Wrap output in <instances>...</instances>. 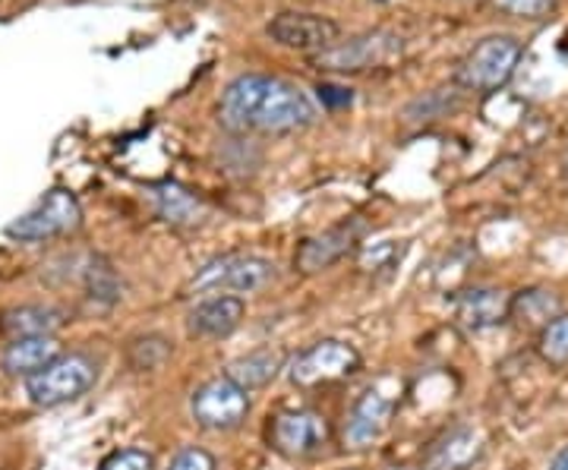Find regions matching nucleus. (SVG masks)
<instances>
[{"mask_svg":"<svg viewBox=\"0 0 568 470\" xmlns=\"http://www.w3.org/2000/svg\"><path fill=\"white\" fill-rule=\"evenodd\" d=\"M313 105L298 85L246 73L224 89L218 105V124L234 133H294L313 124Z\"/></svg>","mask_w":568,"mask_h":470,"instance_id":"obj_1","label":"nucleus"},{"mask_svg":"<svg viewBox=\"0 0 568 470\" xmlns=\"http://www.w3.org/2000/svg\"><path fill=\"white\" fill-rule=\"evenodd\" d=\"M275 281V262L263 256H244V252H228L209 259L193 281L189 291L193 294H256L263 287H269Z\"/></svg>","mask_w":568,"mask_h":470,"instance_id":"obj_2","label":"nucleus"},{"mask_svg":"<svg viewBox=\"0 0 568 470\" xmlns=\"http://www.w3.org/2000/svg\"><path fill=\"white\" fill-rule=\"evenodd\" d=\"M98 379V363L89 354H60L42 373L28 376L26 395L35 408H57L82 398Z\"/></svg>","mask_w":568,"mask_h":470,"instance_id":"obj_3","label":"nucleus"},{"mask_svg":"<svg viewBox=\"0 0 568 470\" xmlns=\"http://www.w3.org/2000/svg\"><path fill=\"white\" fill-rule=\"evenodd\" d=\"M82 209L77 202V196L63 187H55L42 196L28 212H23L20 219L7 224V237L16 240V244H42V240H51L60 234H70L80 227Z\"/></svg>","mask_w":568,"mask_h":470,"instance_id":"obj_4","label":"nucleus"},{"mask_svg":"<svg viewBox=\"0 0 568 470\" xmlns=\"http://www.w3.org/2000/svg\"><path fill=\"white\" fill-rule=\"evenodd\" d=\"M518 60H521V45L512 35H489L461 60L455 83L471 92H496L512 80Z\"/></svg>","mask_w":568,"mask_h":470,"instance_id":"obj_5","label":"nucleus"},{"mask_svg":"<svg viewBox=\"0 0 568 470\" xmlns=\"http://www.w3.org/2000/svg\"><path fill=\"white\" fill-rule=\"evenodd\" d=\"M405 42L402 35L395 32H363V35H353L348 42H338L332 45L328 51L313 57V63L320 70L328 73H363V70H373V67H385L389 60L402 55Z\"/></svg>","mask_w":568,"mask_h":470,"instance_id":"obj_6","label":"nucleus"},{"mask_svg":"<svg viewBox=\"0 0 568 470\" xmlns=\"http://www.w3.org/2000/svg\"><path fill=\"white\" fill-rule=\"evenodd\" d=\"M285 369H288L291 386L316 388L325 386V383H338V379L353 376L360 369V354L345 341L325 338V341H316L313 348L300 351Z\"/></svg>","mask_w":568,"mask_h":470,"instance_id":"obj_7","label":"nucleus"},{"mask_svg":"<svg viewBox=\"0 0 568 470\" xmlns=\"http://www.w3.org/2000/svg\"><path fill=\"white\" fill-rule=\"evenodd\" d=\"M189 414L202 430H216V433L237 430L250 414V391L231 383L228 376L209 379L206 386L193 391Z\"/></svg>","mask_w":568,"mask_h":470,"instance_id":"obj_8","label":"nucleus"},{"mask_svg":"<svg viewBox=\"0 0 568 470\" xmlns=\"http://www.w3.org/2000/svg\"><path fill=\"white\" fill-rule=\"evenodd\" d=\"M275 45L303 51V55H323L332 45H338L341 28L335 20L320 16V13H303V10H285L266 26Z\"/></svg>","mask_w":568,"mask_h":470,"instance_id":"obj_9","label":"nucleus"},{"mask_svg":"<svg viewBox=\"0 0 568 470\" xmlns=\"http://www.w3.org/2000/svg\"><path fill=\"white\" fill-rule=\"evenodd\" d=\"M328 420L320 411H285L271 420L269 443L285 458H310L328 445Z\"/></svg>","mask_w":568,"mask_h":470,"instance_id":"obj_10","label":"nucleus"},{"mask_svg":"<svg viewBox=\"0 0 568 470\" xmlns=\"http://www.w3.org/2000/svg\"><path fill=\"white\" fill-rule=\"evenodd\" d=\"M360 240V224L345 222L328 227L316 237H306L300 240L298 252H294V266H298L303 275H316V272H325L332 269L335 262H341Z\"/></svg>","mask_w":568,"mask_h":470,"instance_id":"obj_11","label":"nucleus"},{"mask_svg":"<svg viewBox=\"0 0 568 470\" xmlns=\"http://www.w3.org/2000/svg\"><path fill=\"white\" fill-rule=\"evenodd\" d=\"M512 297L514 294L502 287H471L459 297L455 319L461 329L471 334L496 329L512 319Z\"/></svg>","mask_w":568,"mask_h":470,"instance_id":"obj_12","label":"nucleus"},{"mask_svg":"<svg viewBox=\"0 0 568 470\" xmlns=\"http://www.w3.org/2000/svg\"><path fill=\"white\" fill-rule=\"evenodd\" d=\"M246 304L234 294H212L202 304L193 306L187 316V332L196 338H228L241 329Z\"/></svg>","mask_w":568,"mask_h":470,"instance_id":"obj_13","label":"nucleus"},{"mask_svg":"<svg viewBox=\"0 0 568 470\" xmlns=\"http://www.w3.org/2000/svg\"><path fill=\"white\" fill-rule=\"evenodd\" d=\"M395 411V401L389 395H382L379 388H370L360 395V401L353 404L348 426H345V443L351 448H367L373 445L389 430V420Z\"/></svg>","mask_w":568,"mask_h":470,"instance_id":"obj_14","label":"nucleus"},{"mask_svg":"<svg viewBox=\"0 0 568 470\" xmlns=\"http://www.w3.org/2000/svg\"><path fill=\"white\" fill-rule=\"evenodd\" d=\"M484 436L471 426H459L449 430L445 436H439L427 458H424V470H471L480 458H484Z\"/></svg>","mask_w":568,"mask_h":470,"instance_id":"obj_15","label":"nucleus"},{"mask_svg":"<svg viewBox=\"0 0 568 470\" xmlns=\"http://www.w3.org/2000/svg\"><path fill=\"white\" fill-rule=\"evenodd\" d=\"M60 357V344H57L55 334H42V338H20V341H10L0 354V366L10 373V376H35L42 373L48 363H55Z\"/></svg>","mask_w":568,"mask_h":470,"instance_id":"obj_16","label":"nucleus"},{"mask_svg":"<svg viewBox=\"0 0 568 470\" xmlns=\"http://www.w3.org/2000/svg\"><path fill=\"white\" fill-rule=\"evenodd\" d=\"M63 326V313L55 306H13L0 313V334L7 341H20V338H42V334H55Z\"/></svg>","mask_w":568,"mask_h":470,"instance_id":"obj_17","label":"nucleus"},{"mask_svg":"<svg viewBox=\"0 0 568 470\" xmlns=\"http://www.w3.org/2000/svg\"><path fill=\"white\" fill-rule=\"evenodd\" d=\"M281 369H285V354L278 348H256L244 357L231 360L224 376L231 383H237L244 391H256V388H266L269 383H275Z\"/></svg>","mask_w":568,"mask_h":470,"instance_id":"obj_18","label":"nucleus"},{"mask_svg":"<svg viewBox=\"0 0 568 470\" xmlns=\"http://www.w3.org/2000/svg\"><path fill=\"white\" fill-rule=\"evenodd\" d=\"M152 193H155V212H159V219L174 224V227H193V224H199L206 219L202 199L189 193L187 187H181V184H162Z\"/></svg>","mask_w":568,"mask_h":470,"instance_id":"obj_19","label":"nucleus"},{"mask_svg":"<svg viewBox=\"0 0 568 470\" xmlns=\"http://www.w3.org/2000/svg\"><path fill=\"white\" fill-rule=\"evenodd\" d=\"M512 316L518 322H524V326L541 329L543 332L553 319L563 316V304L546 287H528V291H521V294L512 297Z\"/></svg>","mask_w":568,"mask_h":470,"instance_id":"obj_20","label":"nucleus"},{"mask_svg":"<svg viewBox=\"0 0 568 470\" xmlns=\"http://www.w3.org/2000/svg\"><path fill=\"white\" fill-rule=\"evenodd\" d=\"M85 291H89V297L92 301H98V304L105 306H114L120 301V278L117 272L111 269L105 259H92L89 266H85Z\"/></svg>","mask_w":568,"mask_h":470,"instance_id":"obj_21","label":"nucleus"},{"mask_svg":"<svg viewBox=\"0 0 568 470\" xmlns=\"http://www.w3.org/2000/svg\"><path fill=\"white\" fill-rule=\"evenodd\" d=\"M537 351L549 366H568V316L553 319L537 338Z\"/></svg>","mask_w":568,"mask_h":470,"instance_id":"obj_22","label":"nucleus"},{"mask_svg":"<svg viewBox=\"0 0 568 470\" xmlns=\"http://www.w3.org/2000/svg\"><path fill=\"white\" fill-rule=\"evenodd\" d=\"M452 111V95H445V89L436 92H424L420 98H414L405 108L407 124H430Z\"/></svg>","mask_w":568,"mask_h":470,"instance_id":"obj_23","label":"nucleus"},{"mask_svg":"<svg viewBox=\"0 0 568 470\" xmlns=\"http://www.w3.org/2000/svg\"><path fill=\"white\" fill-rule=\"evenodd\" d=\"M167 357H171V344L162 334H146L130 344V363L136 369H159Z\"/></svg>","mask_w":568,"mask_h":470,"instance_id":"obj_24","label":"nucleus"},{"mask_svg":"<svg viewBox=\"0 0 568 470\" xmlns=\"http://www.w3.org/2000/svg\"><path fill=\"white\" fill-rule=\"evenodd\" d=\"M492 7L518 20H543V16H549L556 0H492Z\"/></svg>","mask_w":568,"mask_h":470,"instance_id":"obj_25","label":"nucleus"},{"mask_svg":"<svg viewBox=\"0 0 568 470\" xmlns=\"http://www.w3.org/2000/svg\"><path fill=\"white\" fill-rule=\"evenodd\" d=\"M102 470H152V455L142 448H120L102 465Z\"/></svg>","mask_w":568,"mask_h":470,"instance_id":"obj_26","label":"nucleus"},{"mask_svg":"<svg viewBox=\"0 0 568 470\" xmlns=\"http://www.w3.org/2000/svg\"><path fill=\"white\" fill-rule=\"evenodd\" d=\"M167 470H216V458H212L206 448L189 445V448H181V451L171 458Z\"/></svg>","mask_w":568,"mask_h":470,"instance_id":"obj_27","label":"nucleus"},{"mask_svg":"<svg viewBox=\"0 0 568 470\" xmlns=\"http://www.w3.org/2000/svg\"><path fill=\"white\" fill-rule=\"evenodd\" d=\"M320 102H323L325 108H345V105H351V89H345V85H332V83H323L320 89Z\"/></svg>","mask_w":568,"mask_h":470,"instance_id":"obj_28","label":"nucleus"},{"mask_svg":"<svg viewBox=\"0 0 568 470\" xmlns=\"http://www.w3.org/2000/svg\"><path fill=\"white\" fill-rule=\"evenodd\" d=\"M546 470H568V445H563V448L549 458V468Z\"/></svg>","mask_w":568,"mask_h":470,"instance_id":"obj_29","label":"nucleus"}]
</instances>
